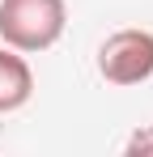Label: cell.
<instances>
[{"instance_id":"obj_2","label":"cell","mask_w":153,"mask_h":157,"mask_svg":"<svg viewBox=\"0 0 153 157\" xmlns=\"http://www.w3.org/2000/svg\"><path fill=\"white\" fill-rule=\"evenodd\" d=\"M98 77L106 85H119V89H132V85H145L153 77V30H115L106 34L98 47Z\"/></svg>"},{"instance_id":"obj_3","label":"cell","mask_w":153,"mask_h":157,"mask_svg":"<svg viewBox=\"0 0 153 157\" xmlns=\"http://www.w3.org/2000/svg\"><path fill=\"white\" fill-rule=\"evenodd\" d=\"M34 98V72L22 51L0 47V115H13Z\"/></svg>"},{"instance_id":"obj_1","label":"cell","mask_w":153,"mask_h":157,"mask_svg":"<svg viewBox=\"0 0 153 157\" xmlns=\"http://www.w3.org/2000/svg\"><path fill=\"white\" fill-rule=\"evenodd\" d=\"M68 26L64 0H0V43L22 55L47 51Z\"/></svg>"},{"instance_id":"obj_4","label":"cell","mask_w":153,"mask_h":157,"mask_svg":"<svg viewBox=\"0 0 153 157\" xmlns=\"http://www.w3.org/2000/svg\"><path fill=\"white\" fill-rule=\"evenodd\" d=\"M124 153L128 157H153V123H145V128H136L132 136H128Z\"/></svg>"}]
</instances>
